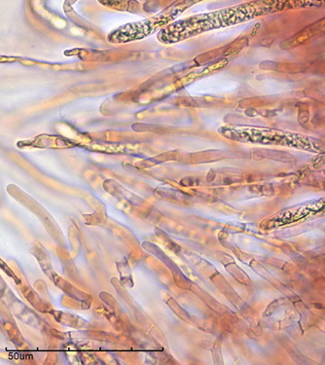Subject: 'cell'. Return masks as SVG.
I'll return each mask as SVG.
<instances>
[{
  "label": "cell",
  "mask_w": 325,
  "mask_h": 365,
  "mask_svg": "<svg viewBox=\"0 0 325 365\" xmlns=\"http://www.w3.org/2000/svg\"><path fill=\"white\" fill-rule=\"evenodd\" d=\"M269 0H263V2L257 1L253 4L239 5V6L227 8L220 11L207 13V14L197 15L194 17L178 21L162 29L159 34L161 41L170 42L180 41L188 37L197 36L218 28H225L235 24L244 22L262 14L269 10Z\"/></svg>",
  "instance_id": "cell-1"
},
{
  "label": "cell",
  "mask_w": 325,
  "mask_h": 365,
  "mask_svg": "<svg viewBox=\"0 0 325 365\" xmlns=\"http://www.w3.org/2000/svg\"><path fill=\"white\" fill-rule=\"evenodd\" d=\"M221 135L231 140L250 141L258 143H279V145H302L299 138L274 130L257 129L247 127H225L220 129ZM303 145H307L304 143Z\"/></svg>",
  "instance_id": "cell-2"
},
{
  "label": "cell",
  "mask_w": 325,
  "mask_h": 365,
  "mask_svg": "<svg viewBox=\"0 0 325 365\" xmlns=\"http://www.w3.org/2000/svg\"><path fill=\"white\" fill-rule=\"evenodd\" d=\"M324 202L319 201V204L305 205L301 207H296L294 210H284L281 214L275 215V217L269 218L265 222H263L262 228H275L279 226H284L301 220V218L308 217L314 212H318L324 209Z\"/></svg>",
  "instance_id": "cell-3"
}]
</instances>
